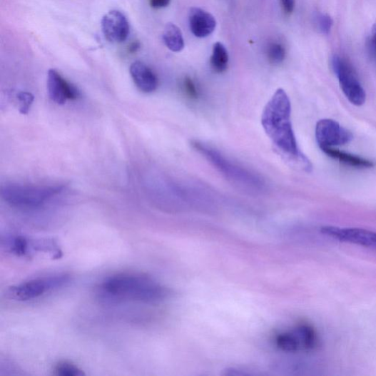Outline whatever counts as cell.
Segmentation results:
<instances>
[{"label": "cell", "instance_id": "obj_23", "mask_svg": "<svg viewBox=\"0 0 376 376\" xmlns=\"http://www.w3.org/2000/svg\"><path fill=\"white\" fill-rule=\"evenodd\" d=\"M280 4L283 11L288 14H291L295 9V0H280Z\"/></svg>", "mask_w": 376, "mask_h": 376}, {"label": "cell", "instance_id": "obj_17", "mask_svg": "<svg viewBox=\"0 0 376 376\" xmlns=\"http://www.w3.org/2000/svg\"><path fill=\"white\" fill-rule=\"evenodd\" d=\"M229 54L228 49L220 42L214 44L210 59V65L217 73H222L228 69Z\"/></svg>", "mask_w": 376, "mask_h": 376}, {"label": "cell", "instance_id": "obj_4", "mask_svg": "<svg viewBox=\"0 0 376 376\" xmlns=\"http://www.w3.org/2000/svg\"><path fill=\"white\" fill-rule=\"evenodd\" d=\"M63 186H34L19 184L6 186L1 195L11 206L24 208H36L45 204L47 200L63 192Z\"/></svg>", "mask_w": 376, "mask_h": 376}, {"label": "cell", "instance_id": "obj_22", "mask_svg": "<svg viewBox=\"0 0 376 376\" xmlns=\"http://www.w3.org/2000/svg\"><path fill=\"white\" fill-rule=\"evenodd\" d=\"M183 86L186 93L191 98H197L198 92L194 82L190 78L187 77L183 82Z\"/></svg>", "mask_w": 376, "mask_h": 376}, {"label": "cell", "instance_id": "obj_6", "mask_svg": "<svg viewBox=\"0 0 376 376\" xmlns=\"http://www.w3.org/2000/svg\"><path fill=\"white\" fill-rule=\"evenodd\" d=\"M332 64L342 91L348 101L356 106H363L366 101V93L353 67L337 56H334Z\"/></svg>", "mask_w": 376, "mask_h": 376}, {"label": "cell", "instance_id": "obj_3", "mask_svg": "<svg viewBox=\"0 0 376 376\" xmlns=\"http://www.w3.org/2000/svg\"><path fill=\"white\" fill-rule=\"evenodd\" d=\"M193 146L234 183L250 191L263 189L264 181L258 175L225 158L216 149L198 141L193 142Z\"/></svg>", "mask_w": 376, "mask_h": 376}, {"label": "cell", "instance_id": "obj_9", "mask_svg": "<svg viewBox=\"0 0 376 376\" xmlns=\"http://www.w3.org/2000/svg\"><path fill=\"white\" fill-rule=\"evenodd\" d=\"M47 90L49 98L58 105L66 104L68 100L77 99L79 90L67 82L56 69H50L47 76Z\"/></svg>", "mask_w": 376, "mask_h": 376}, {"label": "cell", "instance_id": "obj_16", "mask_svg": "<svg viewBox=\"0 0 376 376\" xmlns=\"http://www.w3.org/2000/svg\"><path fill=\"white\" fill-rule=\"evenodd\" d=\"M163 39L166 46L172 52L179 53L184 49L185 42L181 29L173 23L166 25L163 34Z\"/></svg>", "mask_w": 376, "mask_h": 376}, {"label": "cell", "instance_id": "obj_11", "mask_svg": "<svg viewBox=\"0 0 376 376\" xmlns=\"http://www.w3.org/2000/svg\"><path fill=\"white\" fill-rule=\"evenodd\" d=\"M101 28L106 39L113 43L124 41L130 34L128 20L118 11L106 14L102 19Z\"/></svg>", "mask_w": 376, "mask_h": 376}, {"label": "cell", "instance_id": "obj_1", "mask_svg": "<svg viewBox=\"0 0 376 376\" xmlns=\"http://www.w3.org/2000/svg\"><path fill=\"white\" fill-rule=\"evenodd\" d=\"M97 294L108 304L138 303L160 304L171 295V290L149 275L140 273H120L99 285Z\"/></svg>", "mask_w": 376, "mask_h": 376}, {"label": "cell", "instance_id": "obj_15", "mask_svg": "<svg viewBox=\"0 0 376 376\" xmlns=\"http://www.w3.org/2000/svg\"><path fill=\"white\" fill-rule=\"evenodd\" d=\"M275 344L283 352L295 353L304 350L302 341L295 329L291 331L281 332L275 337Z\"/></svg>", "mask_w": 376, "mask_h": 376}, {"label": "cell", "instance_id": "obj_7", "mask_svg": "<svg viewBox=\"0 0 376 376\" xmlns=\"http://www.w3.org/2000/svg\"><path fill=\"white\" fill-rule=\"evenodd\" d=\"M315 136L320 148L345 145L353 140L352 133L332 119L320 120L316 125Z\"/></svg>", "mask_w": 376, "mask_h": 376}, {"label": "cell", "instance_id": "obj_24", "mask_svg": "<svg viewBox=\"0 0 376 376\" xmlns=\"http://www.w3.org/2000/svg\"><path fill=\"white\" fill-rule=\"evenodd\" d=\"M171 0H149V5L153 9H161L168 7Z\"/></svg>", "mask_w": 376, "mask_h": 376}, {"label": "cell", "instance_id": "obj_2", "mask_svg": "<svg viewBox=\"0 0 376 376\" xmlns=\"http://www.w3.org/2000/svg\"><path fill=\"white\" fill-rule=\"evenodd\" d=\"M261 121L265 132L283 156L310 168L309 161L298 147L291 123V104L283 89H278L269 100Z\"/></svg>", "mask_w": 376, "mask_h": 376}, {"label": "cell", "instance_id": "obj_10", "mask_svg": "<svg viewBox=\"0 0 376 376\" xmlns=\"http://www.w3.org/2000/svg\"><path fill=\"white\" fill-rule=\"evenodd\" d=\"M2 245L14 255L30 258L36 253H46V239H33L23 235H12L2 238Z\"/></svg>", "mask_w": 376, "mask_h": 376}, {"label": "cell", "instance_id": "obj_21", "mask_svg": "<svg viewBox=\"0 0 376 376\" xmlns=\"http://www.w3.org/2000/svg\"><path fill=\"white\" fill-rule=\"evenodd\" d=\"M319 31L324 34H329L333 25L332 19L327 14H319L316 17Z\"/></svg>", "mask_w": 376, "mask_h": 376}, {"label": "cell", "instance_id": "obj_18", "mask_svg": "<svg viewBox=\"0 0 376 376\" xmlns=\"http://www.w3.org/2000/svg\"><path fill=\"white\" fill-rule=\"evenodd\" d=\"M54 372L59 376H83L84 372L77 365L70 362L61 361L56 364L54 367Z\"/></svg>", "mask_w": 376, "mask_h": 376}, {"label": "cell", "instance_id": "obj_25", "mask_svg": "<svg viewBox=\"0 0 376 376\" xmlns=\"http://www.w3.org/2000/svg\"><path fill=\"white\" fill-rule=\"evenodd\" d=\"M370 46L372 53L376 56V24L374 25V27L372 29V37L370 39Z\"/></svg>", "mask_w": 376, "mask_h": 376}, {"label": "cell", "instance_id": "obj_14", "mask_svg": "<svg viewBox=\"0 0 376 376\" xmlns=\"http://www.w3.org/2000/svg\"><path fill=\"white\" fill-rule=\"evenodd\" d=\"M320 149L329 157L350 166L358 168H370L374 166L373 163L368 160L340 151V150L335 149L333 147L322 148Z\"/></svg>", "mask_w": 376, "mask_h": 376}, {"label": "cell", "instance_id": "obj_5", "mask_svg": "<svg viewBox=\"0 0 376 376\" xmlns=\"http://www.w3.org/2000/svg\"><path fill=\"white\" fill-rule=\"evenodd\" d=\"M70 277L65 273L47 275V277L33 279L21 284L10 287L6 295L17 302L38 298L46 293L58 290L67 285Z\"/></svg>", "mask_w": 376, "mask_h": 376}, {"label": "cell", "instance_id": "obj_19", "mask_svg": "<svg viewBox=\"0 0 376 376\" xmlns=\"http://www.w3.org/2000/svg\"><path fill=\"white\" fill-rule=\"evenodd\" d=\"M286 51L284 46L274 42L268 45L267 49L268 59L273 64H279L285 59Z\"/></svg>", "mask_w": 376, "mask_h": 376}, {"label": "cell", "instance_id": "obj_13", "mask_svg": "<svg viewBox=\"0 0 376 376\" xmlns=\"http://www.w3.org/2000/svg\"><path fill=\"white\" fill-rule=\"evenodd\" d=\"M131 77L136 86L143 93H153L158 88V80L154 71L141 61L132 63Z\"/></svg>", "mask_w": 376, "mask_h": 376}, {"label": "cell", "instance_id": "obj_26", "mask_svg": "<svg viewBox=\"0 0 376 376\" xmlns=\"http://www.w3.org/2000/svg\"><path fill=\"white\" fill-rule=\"evenodd\" d=\"M141 47V44L138 41H134L129 46L128 51L131 54H136Z\"/></svg>", "mask_w": 376, "mask_h": 376}, {"label": "cell", "instance_id": "obj_20", "mask_svg": "<svg viewBox=\"0 0 376 376\" xmlns=\"http://www.w3.org/2000/svg\"><path fill=\"white\" fill-rule=\"evenodd\" d=\"M19 102V112L23 115L29 114L33 103L34 101V96L29 92L21 91L17 95Z\"/></svg>", "mask_w": 376, "mask_h": 376}, {"label": "cell", "instance_id": "obj_8", "mask_svg": "<svg viewBox=\"0 0 376 376\" xmlns=\"http://www.w3.org/2000/svg\"><path fill=\"white\" fill-rule=\"evenodd\" d=\"M321 233L340 242L376 250V233L360 228H342L327 225Z\"/></svg>", "mask_w": 376, "mask_h": 376}, {"label": "cell", "instance_id": "obj_12", "mask_svg": "<svg viewBox=\"0 0 376 376\" xmlns=\"http://www.w3.org/2000/svg\"><path fill=\"white\" fill-rule=\"evenodd\" d=\"M189 24L192 34L198 38L209 36L216 28V21L214 16L198 8H193L190 10Z\"/></svg>", "mask_w": 376, "mask_h": 376}]
</instances>
